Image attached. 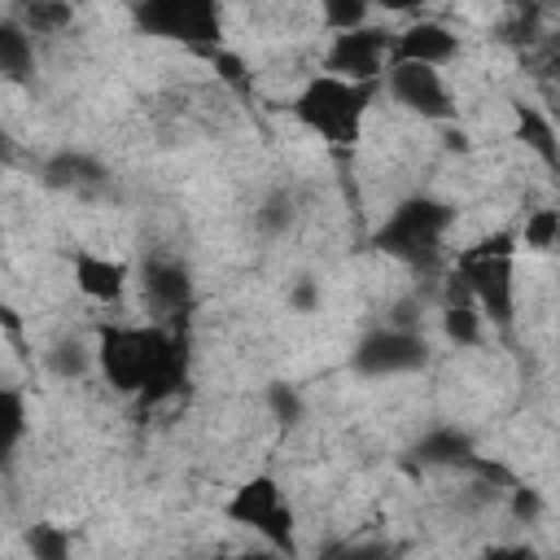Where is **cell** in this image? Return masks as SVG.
I'll use <instances>...</instances> for the list:
<instances>
[{
  "label": "cell",
  "instance_id": "cell-1",
  "mask_svg": "<svg viewBox=\"0 0 560 560\" xmlns=\"http://www.w3.org/2000/svg\"><path fill=\"white\" fill-rule=\"evenodd\" d=\"M376 92H381V79H346V74L319 70V74H311L302 83V92L293 101V114L324 144L350 149V144L363 140V127H368Z\"/></svg>",
  "mask_w": 560,
  "mask_h": 560
},
{
  "label": "cell",
  "instance_id": "cell-2",
  "mask_svg": "<svg viewBox=\"0 0 560 560\" xmlns=\"http://www.w3.org/2000/svg\"><path fill=\"white\" fill-rule=\"evenodd\" d=\"M228 516L245 529L271 534L276 542L293 529V508H289V499L280 494V486L271 477H249L245 486H236V494L228 503Z\"/></svg>",
  "mask_w": 560,
  "mask_h": 560
},
{
  "label": "cell",
  "instance_id": "cell-3",
  "mask_svg": "<svg viewBox=\"0 0 560 560\" xmlns=\"http://www.w3.org/2000/svg\"><path fill=\"white\" fill-rule=\"evenodd\" d=\"M70 276H74V289L79 298L88 302H101V306H114L127 284H131V267L122 258H109V254H92V249H79L74 262H70Z\"/></svg>",
  "mask_w": 560,
  "mask_h": 560
},
{
  "label": "cell",
  "instance_id": "cell-4",
  "mask_svg": "<svg viewBox=\"0 0 560 560\" xmlns=\"http://www.w3.org/2000/svg\"><path fill=\"white\" fill-rule=\"evenodd\" d=\"M455 52H459V35L438 18H420L394 35V61H424V66L446 70Z\"/></svg>",
  "mask_w": 560,
  "mask_h": 560
},
{
  "label": "cell",
  "instance_id": "cell-5",
  "mask_svg": "<svg viewBox=\"0 0 560 560\" xmlns=\"http://www.w3.org/2000/svg\"><path fill=\"white\" fill-rule=\"evenodd\" d=\"M516 241L525 249H556L560 245V210H529Z\"/></svg>",
  "mask_w": 560,
  "mask_h": 560
},
{
  "label": "cell",
  "instance_id": "cell-6",
  "mask_svg": "<svg viewBox=\"0 0 560 560\" xmlns=\"http://www.w3.org/2000/svg\"><path fill=\"white\" fill-rule=\"evenodd\" d=\"M319 13H324V31H354L368 26L372 0H319Z\"/></svg>",
  "mask_w": 560,
  "mask_h": 560
},
{
  "label": "cell",
  "instance_id": "cell-7",
  "mask_svg": "<svg viewBox=\"0 0 560 560\" xmlns=\"http://www.w3.org/2000/svg\"><path fill=\"white\" fill-rule=\"evenodd\" d=\"M372 4H381L385 13H416L424 0H372Z\"/></svg>",
  "mask_w": 560,
  "mask_h": 560
}]
</instances>
